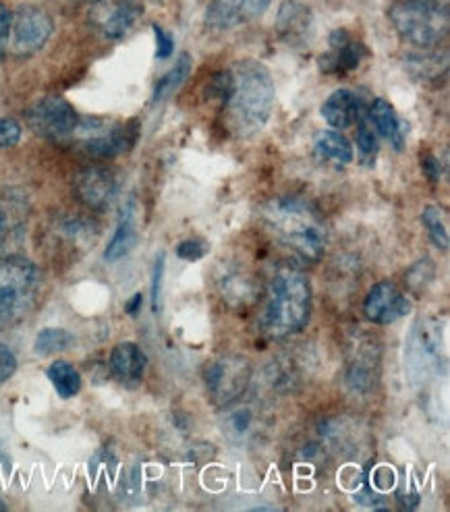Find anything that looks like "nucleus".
<instances>
[{"instance_id": "5", "label": "nucleus", "mask_w": 450, "mask_h": 512, "mask_svg": "<svg viewBox=\"0 0 450 512\" xmlns=\"http://www.w3.org/2000/svg\"><path fill=\"white\" fill-rule=\"evenodd\" d=\"M399 36L415 48H438L448 34V7L440 0H401L390 9Z\"/></svg>"}, {"instance_id": "7", "label": "nucleus", "mask_w": 450, "mask_h": 512, "mask_svg": "<svg viewBox=\"0 0 450 512\" xmlns=\"http://www.w3.org/2000/svg\"><path fill=\"white\" fill-rule=\"evenodd\" d=\"M139 135L137 123H104L98 119L79 121L73 137L81 139V148L92 158H115L129 152Z\"/></svg>"}, {"instance_id": "29", "label": "nucleus", "mask_w": 450, "mask_h": 512, "mask_svg": "<svg viewBox=\"0 0 450 512\" xmlns=\"http://www.w3.org/2000/svg\"><path fill=\"white\" fill-rule=\"evenodd\" d=\"M46 376L61 398H73L81 390V376L69 361H54Z\"/></svg>"}, {"instance_id": "21", "label": "nucleus", "mask_w": 450, "mask_h": 512, "mask_svg": "<svg viewBox=\"0 0 450 512\" xmlns=\"http://www.w3.org/2000/svg\"><path fill=\"white\" fill-rule=\"evenodd\" d=\"M320 112L332 129L343 131L359 121L361 106L359 98L351 90H336L324 100Z\"/></svg>"}, {"instance_id": "28", "label": "nucleus", "mask_w": 450, "mask_h": 512, "mask_svg": "<svg viewBox=\"0 0 450 512\" xmlns=\"http://www.w3.org/2000/svg\"><path fill=\"white\" fill-rule=\"evenodd\" d=\"M191 69H193V59L189 54H181L179 61L175 63V67L168 71L164 77L158 79L156 88H154V96H152V102L154 104H160L164 102L166 98H171L181 85L189 79L191 75Z\"/></svg>"}, {"instance_id": "22", "label": "nucleus", "mask_w": 450, "mask_h": 512, "mask_svg": "<svg viewBox=\"0 0 450 512\" xmlns=\"http://www.w3.org/2000/svg\"><path fill=\"white\" fill-rule=\"evenodd\" d=\"M370 121L376 131L392 144L397 152L403 150L407 139V125L397 117L395 108H392L384 98H376L370 106Z\"/></svg>"}, {"instance_id": "42", "label": "nucleus", "mask_w": 450, "mask_h": 512, "mask_svg": "<svg viewBox=\"0 0 450 512\" xmlns=\"http://www.w3.org/2000/svg\"><path fill=\"white\" fill-rule=\"evenodd\" d=\"M0 510H7V506L3 502H0Z\"/></svg>"}, {"instance_id": "15", "label": "nucleus", "mask_w": 450, "mask_h": 512, "mask_svg": "<svg viewBox=\"0 0 450 512\" xmlns=\"http://www.w3.org/2000/svg\"><path fill=\"white\" fill-rule=\"evenodd\" d=\"M144 7L137 0H96L92 23L108 40H123L142 17Z\"/></svg>"}, {"instance_id": "25", "label": "nucleus", "mask_w": 450, "mask_h": 512, "mask_svg": "<svg viewBox=\"0 0 450 512\" xmlns=\"http://www.w3.org/2000/svg\"><path fill=\"white\" fill-rule=\"evenodd\" d=\"M56 237L71 249H86L96 239V224L81 214H71L56 224Z\"/></svg>"}, {"instance_id": "4", "label": "nucleus", "mask_w": 450, "mask_h": 512, "mask_svg": "<svg viewBox=\"0 0 450 512\" xmlns=\"http://www.w3.org/2000/svg\"><path fill=\"white\" fill-rule=\"evenodd\" d=\"M40 272L34 262L21 255L0 258V330L23 320L36 305Z\"/></svg>"}, {"instance_id": "32", "label": "nucleus", "mask_w": 450, "mask_h": 512, "mask_svg": "<svg viewBox=\"0 0 450 512\" xmlns=\"http://www.w3.org/2000/svg\"><path fill=\"white\" fill-rule=\"evenodd\" d=\"M357 152L363 166H374L378 158V137L374 127H370L359 117V131H357Z\"/></svg>"}, {"instance_id": "44", "label": "nucleus", "mask_w": 450, "mask_h": 512, "mask_svg": "<svg viewBox=\"0 0 450 512\" xmlns=\"http://www.w3.org/2000/svg\"><path fill=\"white\" fill-rule=\"evenodd\" d=\"M94 3H96V0H94Z\"/></svg>"}, {"instance_id": "19", "label": "nucleus", "mask_w": 450, "mask_h": 512, "mask_svg": "<svg viewBox=\"0 0 450 512\" xmlns=\"http://www.w3.org/2000/svg\"><path fill=\"white\" fill-rule=\"evenodd\" d=\"M148 357L135 343H121L110 353V372L123 386L135 388L144 380Z\"/></svg>"}, {"instance_id": "31", "label": "nucleus", "mask_w": 450, "mask_h": 512, "mask_svg": "<svg viewBox=\"0 0 450 512\" xmlns=\"http://www.w3.org/2000/svg\"><path fill=\"white\" fill-rule=\"evenodd\" d=\"M421 222H424L428 237L432 239V243L446 251L448 249V231H446V224L442 218V212L436 206H426L424 212H421Z\"/></svg>"}, {"instance_id": "14", "label": "nucleus", "mask_w": 450, "mask_h": 512, "mask_svg": "<svg viewBox=\"0 0 450 512\" xmlns=\"http://www.w3.org/2000/svg\"><path fill=\"white\" fill-rule=\"evenodd\" d=\"M363 314L374 324L388 326L411 314V301L395 282L382 280L374 284L368 297H365Z\"/></svg>"}, {"instance_id": "8", "label": "nucleus", "mask_w": 450, "mask_h": 512, "mask_svg": "<svg viewBox=\"0 0 450 512\" xmlns=\"http://www.w3.org/2000/svg\"><path fill=\"white\" fill-rule=\"evenodd\" d=\"M253 376L251 361L245 355H224L206 369V388L216 407H229L245 396Z\"/></svg>"}, {"instance_id": "23", "label": "nucleus", "mask_w": 450, "mask_h": 512, "mask_svg": "<svg viewBox=\"0 0 450 512\" xmlns=\"http://www.w3.org/2000/svg\"><path fill=\"white\" fill-rule=\"evenodd\" d=\"M137 245V214H135V202H127L123 208L121 220L117 224V231L112 235L106 251L104 260L106 262H119L125 255L131 253V249Z\"/></svg>"}, {"instance_id": "40", "label": "nucleus", "mask_w": 450, "mask_h": 512, "mask_svg": "<svg viewBox=\"0 0 450 512\" xmlns=\"http://www.w3.org/2000/svg\"><path fill=\"white\" fill-rule=\"evenodd\" d=\"M421 166H424V173L428 175V179H430L432 183H438V179H440V175H442L440 162H438L434 156H426L424 160H421Z\"/></svg>"}, {"instance_id": "30", "label": "nucleus", "mask_w": 450, "mask_h": 512, "mask_svg": "<svg viewBox=\"0 0 450 512\" xmlns=\"http://www.w3.org/2000/svg\"><path fill=\"white\" fill-rule=\"evenodd\" d=\"M75 338L63 330V328H44L38 332L36 340H34V353L38 357H50L54 353L67 351L69 347H73Z\"/></svg>"}, {"instance_id": "26", "label": "nucleus", "mask_w": 450, "mask_h": 512, "mask_svg": "<svg viewBox=\"0 0 450 512\" xmlns=\"http://www.w3.org/2000/svg\"><path fill=\"white\" fill-rule=\"evenodd\" d=\"M446 67V52H440L436 48H417V52L407 59V69L419 81H438L446 73Z\"/></svg>"}, {"instance_id": "16", "label": "nucleus", "mask_w": 450, "mask_h": 512, "mask_svg": "<svg viewBox=\"0 0 450 512\" xmlns=\"http://www.w3.org/2000/svg\"><path fill=\"white\" fill-rule=\"evenodd\" d=\"M218 291L222 301H227L235 309H245L256 303L260 297V284L243 266H227L220 270Z\"/></svg>"}, {"instance_id": "12", "label": "nucleus", "mask_w": 450, "mask_h": 512, "mask_svg": "<svg viewBox=\"0 0 450 512\" xmlns=\"http://www.w3.org/2000/svg\"><path fill=\"white\" fill-rule=\"evenodd\" d=\"M266 415L251 401H235L233 405L224 407L222 413V434L227 436L235 446L256 444L258 438L266 432Z\"/></svg>"}, {"instance_id": "43", "label": "nucleus", "mask_w": 450, "mask_h": 512, "mask_svg": "<svg viewBox=\"0 0 450 512\" xmlns=\"http://www.w3.org/2000/svg\"><path fill=\"white\" fill-rule=\"evenodd\" d=\"M150 3H160V0H150Z\"/></svg>"}, {"instance_id": "3", "label": "nucleus", "mask_w": 450, "mask_h": 512, "mask_svg": "<svg viewBox=\"0 0 450 512\" xmlns=\"http://www.w3.org/2000/svg\"><path fill=\"white\" fill-rule=\"evenodd\" d=\"M264 220L276 241L295 251L303 262H318L328 243L326 224L314 204L297 195L276 197L264 208Z\"/></svg>"}, {"instance_id": "38", "label": "nucleus", "mask_w": 450, "mask_h": 512, "mask_svg": "<svg viewBox=\"0 0 450 512\" xmlns=\"http://www.w3.org/2000/svg\"><path fill=\"white\" fill-rule=\"evenodd\" d=\"M152 30H154V36H156V56H158V59H168V56H171L173 50H175L173 36L168 34L164 27H160V25H154Z\"/></svg>"}, {"instance_id": "37", "label": "nucleus", "mask_w": 450, "mask_h": 512, "mask_svg": "<svg viewBox=\"0 0 450 512\" xmlns=\"http://www.w3.org/2000/svg\"><path fill=\"white\" fill-rule=\"evenodd\" d=\"M15 372H17L15 353L7 345H0V386H3L9 378H13Z\"/></svg>"}, {"instance_id": "1", "label": "nucleus", "mask_w": 450, "mask_h": 512, "mask_svg": "<svg viewBox=\"0 0 450 512\" xmlns=\"http://www.w3.org/2000/svg\"><path fill=\"white\" fill-rule=\"evenodd\" d=\"M312 314V284L307 274L291 264H278L266 289L262 332L272 340H285L301 332Z\"/></svg>"}, {"instance_id": "6", "label": "nucleus", "mask_w": 450, "mask_h": 512, "mask_svg": "<svg viewBox=\"0 0 450 512\" xmlns=\"http://www.w3.org/2000/svg\"><path fill=\"white\" fill-rule=\"evenodd\" d=\"M442 328L434 318H421L407 338V372L413 384H426L444 372Z\"/></svg>"}, {"instance_id": "34", "label": "nucleus", "mask_w": 450, "mask_h": 512, "mask_svg": "<svg viewBox=\"0 0 450 512\" xmlns=\"http://www.w3.org/2000/svg\"><path fill=\"white\" fill-rule=\"evenodd\" d=\"M21 141V125L13 119H0V150L17 146Z\"/></svg>"}, {"instance_id": "18", "label": "nucleus", "mask_w": 450, "mask_h": 512, "mask_svg": "<svg viewBox=\"0 0 450 512\" xmlns=\"http://www.w3.org/2000/svg\"><path fill=\"white\" fill-rule=\"evenodd\" d=\"M330 50L320 59V69L324 73H347L359 67L365 48L355 42L347 30H336L330 34Z\"/></svg>"}, {"instance_id": "24", "label": "nucleus", "mask_w": 450, "mask_h": 512, "mask_svg": "<svg viewBox=\"0 0 450 512\" xmlns=\"http://www.w3.org/2000/svg\"><path fill=\"white\" fill-rule=\"evenodd\" d=\"M314 152L322 162H330L336 166H347L353 162V146L351 141L336 129L322 131L314 141Z\"/></svg>"}, {"instance_id": "33", "label": "nucleus", "mask_w": 450, "mask_h": 512, "mask_svg": "<svg viewBox=\"0 0 450 512\" xmlns=\"http://www.w3.org/2000/svg\"><path fill=\"white\" fill-rule=\"evenodd\" d=\"M164 264H166V255L160 251L156 255L154 262V272H152V309L154 314H160L162 309V278H164Z\"/></svg>"}, {"instance_id": "17", "label": "nucleus", "mask_w": 450, "mask_h": 512, "mask_svg": "<svg viewBox=\"0 0 450 512\" xmlns=\"http://www.w3.org/2000/svg\"><path fill=\"white\" fill-rule=\"evenodd\" d=\"M312 11L299 0H287L276 17V32L289 46L301 48L312 36Z\"/></svg>"}, {"instance_id": "20", "label": "nucleus", "mask_w": 450, "mask_h": 512, "mask_svg": "<svg viewBox=\"0 0 450 512\" xmlns=\"http://www.w3.org/2000/svg\"><path fill=\"white\" fill-rule=\"evenodd\" d=\"M378 363H380V349L376 343H359L353 349V357L347 367V384L355 392H368L378 380Z\"/></svg>"}, {"instance_id": "39", "label": "nucleus", "mask_w": 450, "mask_h": 512, "mask_svg": "<svg viewBox=\"0 0 450 512\" xmlns=\"http://www.w3.org/2000/svg\"><path fill=\"white\" fill-rule=\"evenodd\" d=\"M272 5V0H241V17L243 21H251L262 17Z\"/></svg>"}, {"instance_id": "36", "label": "nucleus", "mask_w": 450, "mask_h": 512, "mask_svg": "<svg viewBox=\"0 0 450 512\" xmlns=\"http://www.w3.org/2000/svg\"><path fill=\"white\" fill-rule=\"evenodd\" d=\"M11 23H13V13L7 5L0 3V61L5 59V52L9 48L11 40Z\"/></svg>"}, {"instance_id": "35", "label": "nucleus", "mask_w": 450, "mask_h": 512, "mask_svg": "<svg viewBox=\"0 0 450 512\" xmlns=\"http://www.w3.org/2000/svg\"><path fill=\"white\" fill-rule=\"evenodd\" d=\"M206 253H208V245L204 241H200V239L183 241L177 247V255H179L181 260H185V262H198V260L204 258Z\"/></svg>"}, {"instance_id": "27", "label": "nucleus", "mask_w": 450, "mask_h": 512, "mask_svg": "<svg viewBox=\"0 0 450 512\" xmlns=\"http://www.w3.org/2000/svg\"><path fill=\"white\" fill-rule=\"evenodd\" d=\"M241 23V0H214L206 9V27L212 32H229Z\"/></svg>"}, {"instance_id": "41", "label": "nucleus", "mask_w": 450, "mask_h": 512, "mask_svg": "<svg viewBox=\"0 0 450 512\" xmlns=\"http://www.w3.org/2000/svg\"><path fill=\"white\" fill-rule=\"evenodd\" d=\"M142 301H144V297H142V295H139V293H137V295H133V297H131V301H129V305L125 307V309H127V314H131V316H133V314H137V309H139V305H142Z\"/></svg>"}, {"instance_id": "10", "label": "nucleus", "mask_w": 450, "mask_h": 512, "mask_svg": "<svg viewBox=\"0 0 450 512\" xmlns=\"http://www.w3.org/2000/svg\"><path fill=\"white\" fill-rule=\"evenodd\" d=\"M30 212V197L21 189H0V253L13 255L23 245Z\"/></svg>"}, {"instance_id": "11", "label": "nucleus", "mask_w": 450, "mask_h": 512, "mask_svg": "<svg viewBox=\"0 0 450 512\" xmlns=\"http://www.w3.org/2000/svg\"><path fill=\"white\" fill-rule=\"evenodd\" d=\"M54 30V23L40 7L25 5L13 13L11 23V50L19 56H30L46 46Z\"/></svg>"}, {"instance_id": "9", "label": "nucleus", "mask_w": 450, "mask_h": 512, "mask_svg": "<svg viewBox=\"0 0 450 512\" xmlns=\"http://www.w3.org/2000/svg\"><path fill=\"white\" fill-rule=\"evenodd\" d=\"M27 125L30 129L48 141H65L71 139L79 127L81 117L75 108L63 98H42L30 110H27Z\"/></svg>"}, {"instance_id": "2", "label": "nucleus", "mask_w": 450, "mask_h": 512, "mask_svg": "<svg viewBox=\"0 0 450 512\" xmlns=\"http://www.w3.org/2000/svg\"><path fill=\"white\" fill-rule=\"evenodd\" d=\"M233 88L227 106V121L237 137L258 135L270 121L274 108V81L270 71L253 59H243L231 69Z\"/></svg>"}, {"instance_id": "13", "label": "nucleus", "mask_w": 450, "mask_h": 512, "mask_svg": "<svg viewBox=\"0 0 450 512\" xmlns=\"http://www.w3.org/2000/svg\"><path fill=\"white\" fill-rule=\"evenodd\" d=\"M73 193L79 202L96 212L108 210L119 195V183L110 170L102 166L83 168L73 179Z\"/></svg>"}]
</instances>
